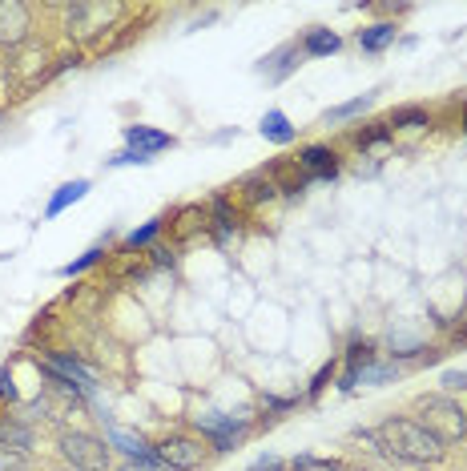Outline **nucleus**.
<instances>
[{
  "label": "nucleus",
  "instance_id": "f257e3e1",
  "mask_svg": "<svg viewBox=\"0 0 467 471\" xmlns=\"http://www.w3.org/2000/svg\"><path fill=\"white\" fill-rule=\"evenodd\" d=\"M375 451H383L387 459H399V464H439L447 447L419 419L391 416L375 427Z\"/></svg>",
  "mask_w": 467,
  "mask_h": 471
},
{
  "label": "nucleus",
  "instance_id": "f03ea898",
  "mask_svg": "<svg viewBox=\"0 0 467 471\" xmlns=\"http://www.w3.org/2000/svg\"><path fill=\"white\" fill-rule=\"evenodd\" d=\"M415 411H419V423H423L443 447L467 439V411H460V403L447 399V395H423V399L415 403Z\"/></svg>",
  "mask_w": 467,
  "mask_h": 471
},
{
  "label": "nucleus",
  "instance_id": "7ed1b4c3",
  "mask_svg": "<svg viewBox=\"0 0 467 471\" xmlns=\"http://www.w3.org/2000/svg\"><path fill=\"white\" fill-rule=\"evenodd\" d=\"M125 8L121 5H105V0H77V5L65 8V33L73 41H93V36L109 33L114 21H121Z\"/></svg>",
  "mask_w": 467,
  "mask_h": 471
},
{
  "label": "nucleus",
  "instance_id": "20e7f679",
  "mask_svg": "<svg viewBox=\"0 0 467 471\" xmlns=\"http://www.w3.org/2000/svg\"><path fill=\"white\" fill-rule=\"evenodd\" d=\"M194 427L202 431L205 439H210V451H218V456H226L246 439L250 423L242 416H222V411H198L194 416Z\"/></svg>",
  "mask_w": 467,
  "mask_h": 471
},
{
  "label": "nucleus",
  "instance_id": "39448f33",
  "mask_svg": "<svg viewBox=\"0 0 467 471\" xmlns=\"http://www.w3.org/2000/svg\"><path fill=\"white\" fill-rule=\"evenodd\" d=\"M61 456L77 471H105L109 467V447L105 439L85 436V431H65L61 436Z\"/></svg>",
  "mask_w": 467,
  "mask_h": 471
},
{
  "label": "nucleus",
  "instance_id": "423d86ee",
  "mask_svg": "<svg viewBox=\"0 0 467 471\" xmlns=\"http://www.w3.org/2000/svg\"><path fill=\"white\" fill-rule=\"evenodd\" d=\"M154 459L165 471H198L205 459H210V447H205L202 439H190V436H165L162 444L154 447Z\"/></svg>",
  "mask_w": 467,
  "mask_h": 471
},
{
  "label": "nucleus",
  "instance_id": "0eeeda50",
  "mask_svg": "<svg viewBox=\"0 0 467 471\" xmlns=\"http://www.w3.org/2000/svg\"><path fill=\"white\" fill-rule=\"evenodd\" d=\"M29 33H33L29 5H21V0H0V45L16 49V45L29 41Z\"/></svg>",
  "mask_w": 467,
  "mask_h": 471
},
{
  "label": "nucleus",
  "instance_id": "6e6552de",
  "mask_svg": "<svg viewBox=\"0 0 467 471\" xmlns=\"http://www.w3.org/2000/svg\"><path fill=\"white\" fill-rule=\"evenodd\" d=\"M298 65H303V45H298V41H286V45H278L274 53H266L263 61H258V73H263L270 85H278V81L291 77Z\"/></svg>",
  "mask_w": 467,
  "mask_h": 471
},
{
  "label": "nucleus",
  "instance_id": "1a4fd4ad",
  "mask_svg": "<svg viewBox=\"0 0 467 471\" xmlns=\"http://www.w3.org/2000/svg\"><path fill=\"white\" fill-rule=\"evenodd\" d=\"M298 169H303L311 182H334L339 177V154L331 145H306L298 154Z\"/></svg>",
  "mask_w": 467,
  "mask_h": 471
},
{
  "label": "nucleus",
  "instance_id": "9d476101",
  "mask_svg": "<svg viewBox=\"0 0 467 471\" xmlns=\"http://www.w3.org/2000/svg\"><path fill=\"white\" fill-rule=\"evenodd\" d=\"M375 363V343L371 338H354V343L347 346V371H343V379H339V391H354L359 387V371L363 366H371Z\"/></svg>",
  "mask_w": 467,
  "mask_h": 471
},
{
  "label": "nucleus",
  "instance_id": "9b49d317",
  "mask_svg": "<svg viewBox=\"0 0 467 471\" xmlns=\"http://www.w3.org/2000/svg\"><path fill=\"white\" fill-rule=\"evenodd\" d=\"M125 141L129 149H142V154H162V149H174L177 137L165 134V129H154V125H125Z\"/></svg>",
  "mask_w": 467,
  "mask_h": 471
},
{
  "label": "nucleus",
  "instance_id": "f8f14e48",
  "mask_svg": "<svg viewBox=\"0 0 467 471\" xmlns=\"http://www.w3.org/2000/svg\"><path fill=\"white\" fill-rule=\"evenodd\" d=\"M266 177L278 185V194H286V197H298L311 185V177L298 169V162H270L266 165Z\"/></svg>",
  "mask_w": 467,
  "mask_h": 471
},
{
  "label": "nucleus",
  "instance_id": "ddd939ff",
  "mask_svg": "<svg viewBox=\"0 0 467 471\" xmlns=\"http://www.w3.org/2000/svg\"><path fill=\"white\" fill-rule=\"evenodd\" d=\"M36 444V431L33 423H25L21 416H0V447H16V451H29Z\"/></svg>",
  "mask_w": 467,
  "mask_h": 471
},
{
  "label": "nucleus",
  "instance_id": "4468645a",
  "mask_svg": "<svg viewBox=\"0 0 467 471\" xmlns=\"http://www.w3.org/2000/svg\"><path fill=\"white\" fill-rule=\"evenodd\" d=\"M105 444L114 447V451H121L125 459H154V447L145 444L137 431H125V427H109L105 431Z\"/></svg>",
  "mask_w": 467,
  "mask_h": 471
},
{
  "label": "nucleus",
  "instance_id": "2eb2a0df",
  "mask_svg": "<svg viewBox=\"0 0 467 471\" xmlns=\"http://www.w3.org/2000/svg\"><path fill=\"white\" fill-rule=\"evenodd\" d=\"M258 134H263L266 141H274V145H291V141L298 137V129L291 125V117H286L283 109H266L263 121H258Z\"/></svg>",
  "mask_w": 467,
  "mask_h": 471
},
{
  "label": "nucleus",
  "instance_id": "dca6fc26",
  "mask_svg": "<svg viewBox=\"0 0 467 471\" xmlns=\"http://www.w3.org/2000/svg\"><path fill=\"white\" fill-rule=\"evenodd\" d=\"M298 45H303V56H334L343 49L339 33H331V28H306Z\"/></svg>",
  "mask_w": 467,
  "mask_h": 471
},
{
  "label": "nucleus",
  "instance_id": "f3484780",
  "mask_svg": "<svg viewBox=\"0 0 467 471\" xmlns=\"http://www.w3.org/2000/svg\"><path fill=\"white\" fill-rule=\"evenodd\" d=\"M89 190H93L89 177H77V182H65L61 190L49 197V205H45V218H57V214H65L73 202H81V197H85Z\"/></svg>",
  "mask_w": 467,
  "mask_h": 471
},
{
  "label": "nucleus",
  "instance_id": "a211bd4d",
  "mask_svg": "<svg viewBox=\"0 0 467 471\" xmlns=\"http://www.w3.org/2000/svg\"><path fill=\"white\" fill-rule=\"evenodd\" d=\"M210 222H214V234H218V242H230L234 234H238V210L230 205V197H214L210 205Z\"/></svg>",
  "mask_w": 467,
  "mask_h": 471
},
{
  "label": "nucleus",
  "instance_id": "6ab92c4d",
  "mask_svg": "<svg viewBox=\"0 0 467 471\" xmlns=\"http://www.w3.org/2000/svg\"><path fill=\"white\" fill-rule=\"evenodd\" d=\"M395 36H399L395 21L367 25V28H359V49H363V53H383L387 45H395Z\"/></svg>",
  "mask_w": 467,
  "mask_h": 471
},
{
  "label": "nucleus",
  "instance_id": "aec40b11",
  "mask_svg": "<svg viewBox=\"0 0 467 471\" xmlns=\"http://www.w3.org/2000/svg\"><path fill=\"white\" fill-rule=\"evenodd\" d=\"M379 93H383V89H371V93H363V97H351V101H343V105L326 109V113H323V121H326V125H339V121L359 117L363 109H371V105H375V97H379Z\"/></svg>",
  "mask_w": 467,
  "mask_h": 471
},
{
  "label": "nucleus",
  "instance_id": "412c9836",
  "mask_svg": "<svg viewBox=\"0 0 467 471\" xmlns=\"http://www.w3.org/2000/svg\"><path fill=\"white\" fill-rule=\"evenodd\" d=\"M387 125L391 129H427V125H432V117H427L423 105H399L387 117Z\"/></svg>",
  "mask_w": 467,
  "mask_h": 471
},
{
  "label": "nucleus",
  "instance_id": "4be33fe9",
  "mask_svg": "<svg viewBox=\"0 0 467 471\" xmlns=\"http://www.w3.org/2000/svg\"><path fill=\"white\" fill-rule=\"evenodd\" d=\"M101 258H105V246H93V250H85V254H81V258L65 262V266L57 270V275H61V278H77V275H85V270H93V266H97Z\"/></svg>",
  "mask_w": 467,
  "mask_h": 471
},
{
  "label": "nucleus",
  "instance_id": "5701e85b",
  "mask_svg": "<svg viewBox=\"0 0 467 471\" xmlns=\"http://www.w3.org/2000/svg\"><path fill=\"white\" fill-rule=\"evenodd\" d=\"M162 225H165V218H149L145 225H137V230H129V234H125V246H129V250H137V246H154L157 234H162Z\"/></svg>",
  "mask_w": 467,
  "mask_h": 471
},
{
  "label": "nucleus",
  "instance_id": "b1692460",
  "mask_svg": "<svg viewBox=\"0 0 467 471\" xmlns=\"http://www.w3.org/2000/svg\"><path fill=\"white\" fill-rule=\"evenodd\" d=\"M242 190H246V197H250V202H270V197L278 194V185L270 182V177H266V169H263V174L246 177V182H242Z\"/></svg>",
  "mask_w": 467,
  "mask_h": 471
},
{
  "label": "nucleus",
  "instance_id": "393cba45",
  "mask_svg": "<svg viewBox=\"0 0 467 471\" xmlns=\"http://www.w3.org/2000/svg\"><path fill=\"white\" fill-rule=\"evenodd\" d=\"M291 471H343L339 459H323V456H294Z\"/></svg>",
  "mask_w": 467,
  "mask_h": 471
},
{
  "label": "nucleus",
  "instance_id": "a878e982",
  "mask_svg": "<svg viewBox=\"0 0 467 471\" xmlns=\"http://www.w3.org/2000/svg\"><path fill=\"white\" fill-rule=\"evenodd\" d=\"M387 137H391V125H387V121H383V125H371V129H354V145H359V149L383 145Z\"/></svg>",
  "mask_w": 467,
  "mask_h": 471
},
{
  "label": "nucleus",
  "instance_id": "bb28decb",
  "mask_svg": "<svg viewBox=\"0 0 467 471\" xmlns=\"http://www.w3.org/2000/svg\"><path fill=\"white\" fill-rule=\"evenodd\" d=\"M391 379H399V366L391 363H371L359 371V383H391Z\"/></svg>",
  "mask_w": 467,
  "mask_h": 471
},
{
  "label": "nucleus",
  "instance_id": "cd10ccee",
  "mask_svg": "<svg viewBox=\"0 0 467 471\" xmlns=\"http://www.w3.org/2000/svg\"><path fill=\"white\" fill-rule=\"evenodd\" d=\"M419 351H423V343H419V338L391 331V355H395V359H407V355H419Z\"/></svg>",
  "mask_w": 467,
  "mask_h": 471
},
{
  "label": "nucleus",
  "instance_id": "c85d7f7f",
  "mask_svg": "<svg viewBox=\"0 0 467 471\" xmlns=\"http://www.w3.org/2000/svg\"><path fill=\"white\" fill-rule=\"evenodd\" d=\"M154 162V157L149 154H142V149H121V154H114L105 162V169H121V165H149Z\"/></svg>",
  "mask_w": 467,
  "mask_h": 471
},
{
  "label": "nucleus",
  "instance_id": "c756f323",
  "mask_svg": "<svg viewBox=\"0 0 467 471\" xmlns=\"http://www.w3.org/2000/svg\"><path fill=\"white\" fill-rule=\"evenodd\" d=\"M294 403H298V399H283V395H263V411H266L263 419L286 416V411H294Z\"/></svg>",
  "mask_w": 467,
  "mask_h": 471
},
{
  "label": "nucleus",
  "instance_id": "7c9ffc66",
  "mask_svg": "<svg viewBox=\"0 0 467 471\" xmlns=\"http://www.w3.org/2000/svg\"><path fill=\"white\" fill-rule=\"evenodd\" d=\"M326 383H334V359L319 366V375H314L311 387H306V399H319V395L326 391Z\"/></svg>",
  "mask_w": 467,
  "mask_h": 471
},
{
  "label": "nucleus",
  "instance_id": "2f4dec72",
  "mask_svg": "<svg viewBox=\"0 0 467 471\" xmlns=\"http://www.w3.org/2000/svg\"><path fill=\"white\" fill-rule=\"evenodd\" d=\"M25 464H29V451L0 447V471H25Z\"/></svg>",
  "mask_w": 467,
  "mask_h": 471
},
{
  "label": "nucleus",
  "instance_id": "473e14b6",
  "mask_svg": "<svg viewBox=\"0 0 467 471\" xmlns=\"http://www.w3.org/2000/svg\"><path fill=\"white\" fill-rule=\"evenodd\" d=\"M246 471H286L283 467V456H274V451H266V456H258L254 464H250Z\"/></svg>",
  "mask_w": 467,
  "mask_h": 471
},
{
  "label": "nucleus",
  "instance_id": "72a5a7b5",
  "mask_svg": "<svg viewBox=\"0 0 467 471\" xmlns=\"http://www.w3.org/2000/svg\"><path fill=\"white\" fill-rule=\"evenodd\" d=\"M439 383H443V391H467V371H443Z\"/></svg>",
  "mask_w": 467,
  "mask_h": 471
},
{
  "label": "nucleus",
  "instance_id": "f704fd0d",
  "mask_svg": "<svg viewBox=\"0 0 467 471\" xmlns=\"http://www.w3.org/2000/svg\"><path fill=\"white\" fill-rule=\"evenodd\" d=\"M0 399H8V403H21V391L13 387V371H0Z\"/></svg>",
  "mask_w": 467,
  "mask_h": 471
},
{
  "label": "nucleus",
  "instance_id": "c9c22d12",
  "mask_svg": "<svg viewBox=\"0 0 467 471\" xmlns=\"http://www.w3.org/2000/svg\"><path fill=\"white\" fill-rule=\"evenodd\" d=\"M117 471H165V467L157 464V459H125Z\"/></svg>",
  "mask_w": 467,
  "mask_h": 471
},
{
  "label": "nucleus",
  "instance_id": "e433bc0d",
  "mask_svg": "<svg viewBox=\"0 0 467 471\" xmlns=\"http://www.w3.org/2000/svg\"><path fill=\"white\" fill-rule=\"evenodd\" d=\"M149 254H154V262H157V266H174V250H165V246H154Z\"/></svg>",
  "mask_w": 467,
  "mask_h": 471
},
{
  "label": "nucleus",
  "instance_id": "4c0bfd02",
  "mask_svg": "<svg viewBox=\"0 0 467 471\" xmlns=\"http://www.w3.org/2000/svg\"><path fill=\"white\" fill-rule=\"evenodd\" d=\"M463 129H467V105H463Z\"/></svg>",
  "mask_w": 467,
  "mask_h": 471
},
{
  "label": "nucleus",
  "instance_id": "58836bf2",
  "mask_svg": "<svg viewBox=\"0 0 467 471\" xmlns=\"http://www.w3.org/2000/svg\"><path fill=\"white\" fill-rule=\"evenodd\" d=\"M343 471H347V467H343ZM354 471H363V467H354Z\"/></svg>",
  "mask_w": 467,
  "mask_h": 471
},
{
  "label": "nucleus",
  "instance_id": "ea45409f",
  "mask_svg": "<svg viewBox=\"0 0 467 471\" xmlns=\"http://www.w3.org/2000/svg\"><path fill=\"white\" fill-rule=\"evenodd\" d=\"M69 471H77V467H69Z\"/></svg>",
  "mask_w": 467,
  "mask_h": 471
}]
</instances>
